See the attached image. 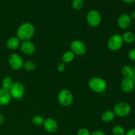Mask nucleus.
<instances>
[{"label": "nucleus", "mask_w": 135, "mask_h": 135, "mask_svg": "<svg viewBox=\"0 0 135 135\" xmlns=\"http://www.w3.org/2000/svg\"><path fill=\"white\" fill-rule=\"evenodd\" d=\"M35 33V28L30 22H24L19 26L17 31V37L21 41L30 40Z\"/></svg>", "instance_id": "1"}, {"label": "nucleus", "mask_w": 135, "mask_h": 135, "mask_svg": "<svg viewBox=\"0 0 135 135\" xmlns=\"http://www.w3.org/2000/svg\"><path fill=\"white\" fill-rule=\"evenodd\" d=\"M107 83L101 77H93L88 81V87L94 92L101 94L105 92L107 89Z\"/></svg>", "instance_id": "2"}, {"label": "nucleus", "mask_w": 135, "mask_h": 135, "mask_svg": "<svg viewBox=\"0 0 135 135\" xmlns=\"http://www.w3.org/2000/svg\"><path fill=\"white\" fill-rule=\"evenodd\" d=\"M123 44L124 42L121 35L119 34H115L109 37L108 40L107 46L110 51H117L122 48Z\"/></svg>", "instance_id": "3"}, {"label": "nucleus", "mask_w": 135, "mask_h": 135, "mask_svg": "<svg viewBox=\"0 0 135 135\" xmlns=\"http://www.w3.org/2000/svg\"><path fill=\"white\" fill-rule=\"evenodd\" d=\"M58 102L63 107H69L72 105L74 97L72 92L67 89H63L59 92Z\"/></svg>", "instance_id": "4"}, {"label": "nucleus", "mask_w": 135, "mask_h": 135, "mask_svg": "<svg viewBox=\"0 0 135 135\" xmlns=\"http://www.w3.org/2000/svg\"><path fill=\"white\" fill-rule=\"evenodd\" d=\"M113 111L114 112L115 116L119 117H125L131 113V107L127 102H121L115 104Z\"/></svg>", "instance_id": "5"}, {"label": "nucleus", "mask_w": 135, "mask_h": 135, "mask_svg": "<svg viewBox=\"0 0 135 135\" xmlns=\"http://www.w3.org/2000/svg\"><path fill=\"white\" fill-rule=\"evenodd\" d=\"M86 22L92 27H97L101 24L102 15L97 10H90L86 15Z\"/></svg>", "instance_id": "6"}, {"label": "nucleus", "mask_w": 135, "mask_h": 135, "mask_svg": "<svg viewBox=\"0 0 135 135\" xmlns=\"http://www.w3.org/2000/svg\"><path fill=\"white\" fill-rule=\"evenodd\" d=\"M70 47H71V51L75 55L82 56L86 53L87 47L85 44L79 40H75L72 41Z\"/></svg>", "instance_id": "7"}, {"label": "nucleus", "mask_w": 135, "mask_h": 135, "mask_svg": "<svg viewBox=\"0 0 135 135\" xmlns=\"http://www.w3.org/2000/svg\"><path fill=\"white\" fill-rule=\"evenodd\" d=\"M8 63L12 69L14 71H18L23 67L24 61L18 54H11L8 58Z\"/></svg>", "instance_id": "8"}, {"label": "nucleus", "mask_w": 135, "mask_h": 135, "mask_svg": "<svg viewBox=\"0 0 135 135\" xmlns=\"http://www.w3.org/2000/svg\"><path fill=\"white\" fill-rule=\"evenodd\" d=\"M25 88L22 83L20 82H16L14 83L13 87L10 90L9 92L12 98L17 100H21L25 94Z\"/></svg>", "instance_id": "9"}, {"label": "nucleus", "mask_w": 135, "mask_h": 135, "mask_svg": "<svg viewBox=\"0 0 135 135\" xmlns=\"http://www.w3.org/2000/svg\"><path fill=\"white\" fill-rule=\"evenodd\" d=\"M117 23L120 28L127 30L130 28L132 24V20L129 15L127 13H122L117 18Z\"/></svg>", "instance_id": "10"}, {"label": "nucleus", "mask_w": 135, "mask_h": 135, "mask_svg": "<svg viewBox=\"0 0 135 135\" xmlns=\"http://www.w3.org/2000/svg\"><path fill=\"white\" fill-rule=\"evenodd\" d=\"M20 47L22 52L26 55H33L35 54L36 50L34 44L30 40L23 41L22 43H21Z\"/></svg>", "instance_id": "11"}, {"label": "nucleus", "mask_w": 135, "mask_h": 135, "mask_svg": "<svg viewBox=\"0 0 135 135\" xmlns=\"http://www.w3.org/2000/svg\"><path fill=\"white\" fill-rule=\"evenodd\" d=\"M121 89L124 93L129 94L133 92L134 89V79L124 78L120 84Z\"/></svg>", "instance_id": "12"}, {"label": "nucleus", "mask_w": 135, "mask_h": 135, "mask_svg": "<svg viewBox=\"0 0 135 135\" xmlns=\"http://www.w3.org/2000/svg\"><path fill=\"white\" fill-rule=\"evenodd\" d=\"M44 129L46 131L50 133H54L57 131L58 129V123L54 119L47 118L44 120L43 124Z\"/></svg>", "instance_id": "13"}, {"label": "nucleus", "mask_w": 135, "mask_h": 135, "mask_svg": "<svg viewBox=\"0 0 135 135\" xmlns=\"http://www.w3.org/2000/svg\"><path fill=\"white\" fill-rule=\"evenodd\" d=\"M11 96L9 91L0 88V105L5 106L8 105L11 101Z\"/></svg>", "instance_id": "14"}, {"label": "nucleus", "mask_w": 135, "mask_h": 135, "mask_svg": "<svg viewBox=\"0 0 135 135\" xmlns=\"http://www.w3.org/2000/svg\"><path fill=\"white\" fill-rule=\"evenodd\" d=\"M21 46V40L17 36H12L7 41V46L11 50H15Z\"/></svg>", "instance_id": "15"}, {"label": "nucleus", "mask_w": 135, "mask_h": 135, "mask_svg": "<svg viewBox=\"0 0 135 135\" xmlns=\"http://www.w3.org/2000/svg\"><path fill=\"white\" fill-rule=\"evenodd\" d=\"M121 75L124 78L134 79L135 75L133 72V67L130 65H125L121 69Z\"/></svg>", "instance_id": "16"}, {"label": "nucleus", "mask_w": 135, "mask_h": 135, "mask_svg": "<svg viewBox=\"0 0 135 135\" xmlns=\"http://www.w3.org/2000/svg\"><path fill=\"white\" fill-rule=\"evenodd\" d=\"M115 114L113 110H107L102 115V121L104 123H110L114 120Z\"/></svg>", "instance_id": "17"}, {"label": "nucleus", "mask_w": 135, "mask_h": 135, "mask_svg": "<svg viewBox=\"0 0 135 135\" xmlns=\"http://www.w3.org/2000/svg\"><path fill=\"white\" fill-rule=\"evenodd\" d=\"M124 43L132 44L135 42V34L131 31H126L121 36Z\"/></svg>", "instance_id": "18"}, {"label": "nucleus", "mask_w": 135, "mask_h": 135, "mask_svg": "<svg viewBox=\"0 0 135 135\" xmlns=\"http://www.w3.org/2000/svg\"><path fill=\"white\" fill-rule=\"evenodd\" d=\"M14 83L13 80L10 76H5L1 80V88L6 90L10 91Z\"/></svg>", "instance_id": "19"}, {"label": "nucleus", "mask_w": 135, "mask_h": 135, "mask_svg": "<svg viewBox=\"0 0 135 135\" xmlns=\"http://www.w3.org/2000/svg\"><path fill=\"white\" fill-rule=\"evenodd\" d=\"M75 55L71 51H66L62 56V61L64 63H69L74 60Z\"/></svg>", "instance_id": "20"}, {"label": "nucleus", "mask_w": 135, "mask_h": 135, "mask_svg": "<svg viewBox=\"0 0 135 135\" xmlns=\"http://www.w3.org/2000/svg\"><path fill=\"white\" fill-rule=\"evenodd\" d=\"M26 71H33L36 68V65L32 61H26V62H24L23 67Z\"/></svg>", "instance_id": "21"}, {"label": "nucleus", "mask_w": 135, "mask_h": 135, "mask_svg": "<svg viewBox=\"0 0 135 135\" xmlns=\"http://www.w3.org/2000/svg\"><path fill=\"white\" fill-rule=\"evenodd\" d=\"M71 5L75 10H81L84 5V0H73Z\"/></svg>", "instance_id": "22"}, {"label": "nucleus", "mask_w": 135, "mask_h": 135, "mask_svg": "<svg viewBox=\"0 0 135 135\" xmlns=\"http://www.w3.org/2000/svg\"><path fill=\"white\" fill-rule=\"evenodd\" d=\"M44 118L41 115H35L33 117L32 119V122L33 125L35 126L40 127L43 125L44 122Z\"/></svg>", "instance_id": "23"}, {"label": "nucleus", "mask_w": 135, "mask_h": 135, "mask_svg": "<svg viewBox=\"0 0 135 135\" xmlns=\"http://www.w3.org/2000/svg\"><path fill=\"white\" fill-rule=\"evenodd\" d=\"M125 129L121 125H116L112 129L113 135H125Z\"/></svg>", "instance_id": "24"}, {"label": "nucleus", "mask_w": 135, "mask_h": 135, "mask_svg": "<svg viewBox=\"0 0 135 135\" xmlns=\"http://www.w3.org/2000/svg\"><path fill=\"white\" fill-rule=\"evenodd\" d=\"M128 57L132 61L135 62V48H132L128 52Z\"/></svg>", "instance_id": "25"}, {"label": "nucleus", "mask_w": 135, "mask_h": 135, "mask_svg": "<svg viewBox=\"0 0 135 135\" xmlns=\"http://www.w3.org/2000/svg\"><path fill=\"white\" fill-rule=\"evenodd\" d=\"M91 133L86 128H81L77 132V135H90Z\"/></svg>", "instance_id": "26"}, {"label": "nucleus", "mask_w": 135, "mask_h": 135, "mask_svg": "<svg viewBox=\"0 0 135 135\" xmlns=\"http://www.w3.org/2000/svg\"><path fill=\"white\" fill-rule=\"evenodd\" d=\"M66 69V65H65V63H59V65H57V69L59 72L62 73Z\"/></svg>", "instance_id": "27"}, {"label": "nucleus", "mask_w": 135, "mask_h": 135, "mask_svg": "<svg viewBox=\"0 0 135 135\" xmlns=\"http://www.w3.org/2000/svg\"><path fill=\"white\" fill-rule=\"evenodd\" d=\"M90 135H106L103 131L102 130H96L92 132Z\"/></svg>", "instance_id": "28"}, {"label": "nucleus", "mask_w": 135, "mask_h": 135, "mask_svg": "<svg viewBox=\"0 0 135 135\" xmlns=\"http://www.w3.org/2000/svg\"><path fill=\"white\" fill-rule=\"evenodd\" d=\"M125 135H135V128H132L125 133Z\"/></svg>", "instance_id": "29"}, {"label": "nucleus", "mask_w": 135, "mask_h": 135, "mask_svg": "<svg viewBox=\"0 0 135 135\" xmlns=\"http://www.w3.org/2000/svg\"><path fill=\"white\" fill-rule=\"evenodd\" d=\"M5 122V117L1 113H0V125H2Z\"/></svg>", "instance_id": "30"}, {"label": "nucleus", "mask_w": 135, "mask_h": 135, "mask_svg": "<svg viewBox=\"0 0 135 135\" xmlns=\"http://www.w3.org/2000/svg\"><path fill=\"white\" fill-rule=\"evenodd\" d=\"M122 1L127 4H132L135 2V0H122Z\"/></svg>", "instance_id": "31"}, {"label": "nucleus", "mask_w": 135, "mask_h": 135, "mask_svg": "<svg viewBox=\"0 0 135 135\" xmlns=\"http://www.w3.org/2000/svg\"><path fill=\"white\" fill-rule=\"evenodd\" d=\"M130 17H131V18L132 21H135V10L133 11L131 13Z\"/></svg>", "instance_id": "32"}, {"label": "nucleus", "mask_w": 135, "mask_h": 135, "mask_svg": "<svg viewBox=\"0 0 135 135\" xmlns=\"http://www.w3.org/2000/svg\"><path fill=\"white\" fill-rule=\"evenodd\" d=\"M133 72H134V74L135 75V63H134V65H133Z\"/></svg>", "instance_id": "33"}, {"label": "nucleus", "mask_w": 135, "mask_h": 135, "mask_svg": "<svg viewBox=\"0 0 135 135\" xmlns=\"http://www.w3.org/2000/svg\"><path fill=\"white\" fill-rule=\"evenodd\" d=\"M134 88H135V78L134 79Z\"/></svg>", "instance_id": "34"}, {"label": "nucleus", "mask_w": 135, "mask_h": 135, "mask_svg": "<svg viewBox=\"0 0 135 135\" xmlns=\"http://www.w3.org/2000/svg\"><path fill=\"white\" fill-rule=\"evenodd\" d=\"M104 1H107V0H104Z\"/></svg>", "instance_id": "35"}, {"label": "nucleus", "mask_w": 135, "mask_h": 135, "mask_svg": "<svg viewBox=\"0 0 135 135\" xmlns=\"http://www.w3.org/2000/svg\"><path fill=\"white\" fill-rule=\"evenodd\" d=\"M134 44H135V42H134Z\"/></svg>", "instance_id": "36"}]
</instances>
